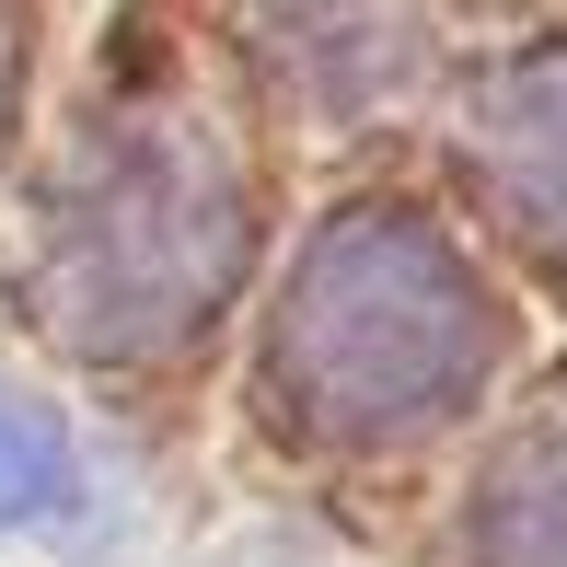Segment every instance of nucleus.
Returning a JSON list of instances; mask_svg holds the SVG:
<instances>
[{"label":"nucleus","mask_w":567,"mask_h":567,"mask_svg":"<svg viewBox=\"0 0 567 567\" xmlns=\"http://www.w3.org/2000/svg\"><path fill=\"white\" fill-rule=\"evenodd\" d=\"M486 359H498V313L441 231L417 209H337L278 290L267 394L290 405V429L371 452L441 429L486 382Z\"/></svg>","instance_id":"nucleus-1"},{"label":"nucleus","mask_w":567,"mask_h":567,"mask_svg":"<svg viewBox=\"0 0 567 567\" xmlns=\"http://www.w3.org/2000/svg\"><path fill=\"white\" fill-rule=\"evenodd\" d=\"M244 278V186L197 127L127 116L47 197L35 324L82 359H174Z\"/></svg>","instance_id":"nucleus-2"},{"label":"nucleus","mask_w":567,"mask_h":567,"mask_svg":"<svg viewBox=\"0 0 567 567\" xmlns=\"http://www.w3.org/2000/svg\"><path fill=\"white\" fill-rule=\"evenodd\" d=\"M255 47L324 116L394 105L429 59V0H255Z\"/></svg>","instance_id":"nucleus-3"},{"label":"nucleus","mask_w":567,"mask_h":567,"mask_svg":"<svg viewBox=\"0 0 567 567\" xmlns=\"http://www.w3.org/2000/svg\"><path fill=\"white\" fill-rule=\"evenodd\" d=\"M475 174H486V197L509 209L522 244L567 255V47L522 59L498 93H486V116H475Z\"/></svg>","instance_id":"nucleus-4"},{"label":"nucleus","mask_w":567,"mask_h":567,"mask_svg":"<svg viewBox=\"0 0 567 567\" xmlns=\"http://www.w3.org/2000/svg\"><path fill=\"white\" fill-rule=\"evenodd\" d=\"M441 567H567V405L533 417L452 509Z\"/></svg>","instance_id":"nucleus-5"},{"label":"nucleus","mask_w":567,"mask_h":567,"mask_svg":"<svg viewBox=\"0 0 567 567\" xmlns=\"http://www.w3.org/2000/svg\"><path fill=\"white\" fill-rule=\"evenodd\" d=\"M70 429H59V405H35V394H12L0 382V533H23V522H59L70 509Z\"/></svg>","instance_id":"nucleus-6"},{"label":"nucleus","mask_w":567,"mask_h":567,"mask_svg":"<svg viewBox=\"0 0 567 567\" xmlns=\"http://www.w3.org/2000/svg\"><path fill=\"white\" fill-rule=\"evenodd\" d=\"M0 93H12V0H0Z\"/></svg>","instance_id":"nucleus-7"}]
</instances>
